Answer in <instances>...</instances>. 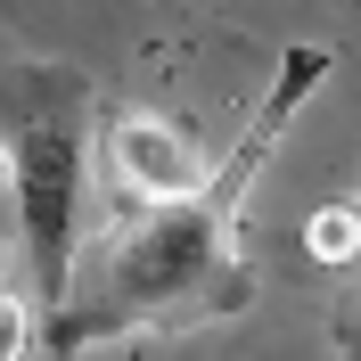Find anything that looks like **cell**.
<instances>
[{
	"label": "cell",
	"mask_w": 361,
	"mask_h": 361,
	"mask_svg": "<svg viewBox=\"0 0 361 361\" xmlns=\"http://www.w3.org/2000/svg\"><path fill=\"white\" fill-rule=\"evenodd\" d=\"M329 42H295L271 66L263 99L247 107L230 157L205 173V189L189 197H140L132 214H115L99 238L82 247L66 279V304L49 312V353H90V345L123 337H173V329H214L238 320L255 304V263L238 255V222L263 164L279 157V140L295 132V115L329 82Z\"/></svg>",
	"instance_id": "6da1fadb"
},
{
	"label": "cell",
	"mask_w": 361,
	"mask_h": 361,
	"mask_svg": "<svg viewBox=\"0 0 361 361\" xmlns=\"http://www.w3.org/2000/svg\"><path fill=\"white\" fill-rule=\"evenodd\" d=\"M90 132H99V82L66 58H0V148H8V205H17L33 295L42 312L66 304L74 279V222L90 189Z\"/></svg>",
	"instance_id": "7a4b0ae2"
},
{
	"label": "cell",
	"mask_w": 361,
	"mask_h": 361,
	"mask_svg": "<svg viewBox=\"0 0 361 361\" xmlns=\"http://www.w3.org/2000/svg\"><path fill=\"white\" fill-rule=\"evenodd\" d=\"M107 157H115V180H123L132 197H189V189H205L189 140H180L164 115H115Z\"/></svg>",
	"instance_id": "3957f363"
},
{
	"label": "cell",
	"mask_w": 361,
	"mask_h": 361,
	"mask_svg": "<svg viewBox=\"0 0 361 361\" xmlns=\"http://www.w3.org/2000/svg\"><path fill=\"white\" fill-rule=\"evenodd\" d=\"M312 255H320V263H353V255H361V205L353 197H337V205L312 214Z\"/></svg>",
	"instance_id": "277c9868"
},
{
	"label": "cell",
	"mask_w": 361,
	"mask_h": 361,
	"mask_svg": "<svg viewBox=\"0 0 361 361\" xmlns=\"http://www.w3.org/2000/svg\"><path fill=\"white\" fill-rule=\"evenodd\" d=\"M25 345H33V304L0 288V361H25Z\"/></svg>",
	"instance_id": "5b68a950"
},
{
	"label": "cell",
	"mask_w": 361,
	"mask_h": 361,
	"mask_svg": "<svg viewBox=\"0 0 361 361\" xmlns=\"http://www.w3.org/2000/svg\"><path fill=\"white\" fill-rule=\"evenodd\" d=\"M329 337H337V353H345V361H361V288H353V295L337 304V320H329Z\"/></svg>",
	"instance_id": "8992f818"
},
{
	"label": "cell",
	"mask_w": 361,
	"mask_h": 361,
	"mask_svg": "<svg viewBox=\"0 0 361 361\" xmlns=\"http://www.w3.org/2000/svg\"><path fill=\"white\" fill-rule=\"evenodd\" d=\"M0 189H8V148H0Z\"/></svg>",
	"instance_id": "52a82bcc"
},
{
	"label": "cell",
	"mask_w": 361,
	"mask_h": 361,
	"mask_svg": "<svg viewBox=\"0 0 361 361\" xmlns=\"http://www.w3.org/2000/svg\"><path fill=\"white\" fill-rule=\"evenodd\" d=\"M345 197H353V205H361V180H353V189H345Z\"/></svg>",
	"instance_id": "ba28073f"
},
{
	"label": "cell",
	"mask_w": 361,
	"mask_h": 361,
	"mask_svg": "<svg viewBox=\"0 0 361 361\" xmlns=\"http://www.w3.org/2000/svg\"><path fill=\"white\" fill-rule=\"evenodd\" d=\"M0 271H8V247H0Z\"/></svg>",
	"instance_id": "9c48e42d"
},
{
	"label": "cell",
	"mask_w": 361,
	"mask_h": 361,
	"mask_svg": "<svg viewBox=\"0 0 361 361\" xmlns=\"http://www.w3.org/2000/svg\"><path fill=\"white\" fill-rule=\"evenodd\" d=\"M353 271H361V255H353Z\"/></svg>",
	"instance_id": "30bf717a"
}]
</instances>
